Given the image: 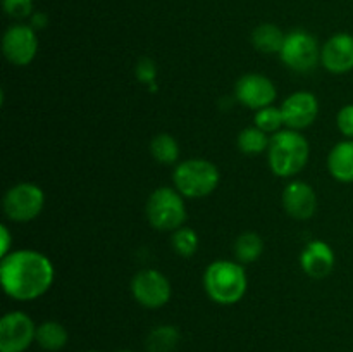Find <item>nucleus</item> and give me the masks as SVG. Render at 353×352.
I'll return each instance as SVG.
<instances>
[{
    "instance_id": "1",
    "label": "nucleus",
    "mask_w": 353,
    "mask_h": 352,
    "mask_svg": "<svg viewBox=\"0 0 353 352\" xmlns=\"http://www.w3.org/2000/svg\"><path fill=\"white\" fill-rule=\"evenodd\" d=\"M55 268L50 259L38 251L19 248L0 261V283L7 297L17 302L40 299L50 290Z\"/></svg>"
},
{
    "instance_id": "2",
    "label": "nucleus",
    "mask_w": 353,
    "mask_h": 352,
    "mask_svg": "<svg viewBox=\"0 0 353 352\" xmlns=\"http://www.w3.org/2000/svg\"><path fill=\"white\" fill-rule=\"evenodd\" d=\"M203 289L219 306H233L247 293V271L238 261H214L203 273Z\"/></svg>"
},
{
    "instance_id": "3",
    "label": "nucleus",
    "mask_w": 353,
    "mask_h": 352,
    "mask_svg": "<svg viewBox=\"0 0 353 352\" xmlns=\"http://www.w3.org/2000/svg\"><path fill=\"white\" fill-rule=\"evenodd\" d=\"M310 145L300 131L281 130L271 137L268 162L271 171L279 178H292L307 166Z\"/></svg>"
},
{
    "instance_id": "4",
    "label": "nucleus",
    "mask_w": 353,
    "mask_h": 352,
    "mask_svg": "<svg viewBox=\"0 0 353 352\" xmlns=\"http://www.w3.org/2000/svg\"><path fill=\"white\" fill-rule=\"evenodd\" d=\"M172 182L183 197L203 199L219 186L221 173L217 166L207 159H186L174 168Z\"/></svg>"
},
{
    "instance_id": "5",
    "label": "nucleus",
    "mask_w": 353,
    "mask_h": 352,
    "mask_svg": "<svg viewBox=\"0 0 353 352\" xmlns=\"http://www.w3.org/2000/svg\"><path fill=\"white\" fill-rule=\"evenodd\" d=\"M185 197L171 186H159L150 193L147 200V219L155 230L176 231L185 224L188 211L185 206Z\"/></svg>"
},
{
    "instance_id": "6",
    "label": "nucleus",
    "mask_w": 353,
    "mask_h": 352,
    "mask_svg": "<svg viewBox=\"0 0 353 352\" xmlns=\"http://www.w3.org/2000/svg\"><path fill=\"white\" fill-rule=\"evenodd\" d=\"M3 213L14 223H30L37 219L45 207V193L37 183L23 182L10 186L2 200Z\"/></svg>"
},
{
    "instance_id": "7",
    "label": "nucleus",
    "mask_w": 353,
    "mask_h": 352,
    "mask_svg": "<svg viewBox=\"0 0 353 352\" xmlns=\"http://www.w3.org/2000/svg\"><path fill=\"white\" fill-rule=\"evenodd\" d=\"M279 57L292 71L309 72L321 61V48L316 37L309 31L293 30L286 35Z\"/></svg>"
},
{
    "instance_id": "8",
    "label": "nucleus",
    "mask_w": 353,
    "mask_h": 352,
    "mask_svg": "<svg viewBox=\"0 0 353 352\" xmlns=\"http://www.w3.org/2000/svg\"><path fill=\"white\" fill-rule=\"evenodd\" d=\"M37 342V324L23 311H10L0 320V352H26Z\"/></svg>"
},
{
    "instance_id": "9",
    "label": "nucleus",
    "mask_w": 353,
    "mask_h": 352,
    "mask_svg": "<svg viewBox=\"0 0 353 352\" xmlns=\"http://www.w3.org/2000/svg\"><path fill=\"white\" fill-rule=\"evenodd\" d=\"M131 293L140 306L159 309L171 299V283L159 269H141L131 280Z\"/></svg>"
},
{
    "instance_id": "10",
    "label": "nucleus",
    "mask_w": 353,
    "mask_h": 352,
    "mask_svg": "<svg viewBox=\"0 0 353 352\" xmlns=\"http://www.w3.org/2000/svg\"><path fill=\"white\" fill-rule=\"evenodd\" d=\"M37 30L30 24H12L2 37L3 57L14 66H28L38 54Z\"/></svg>"
},
{
    "instance_id": "11",
    "label": "nucleus",
    "mask_w": 353,
    "mask_h": 352,
    "mask_svg": "<svg viewBox=\"0 0 353 352\" xmlns=\"http://www.w3.org/2000/svg\"><path fill=\"white\" fill-rule=\"evenodd\" d=\"M234 97L241 106L259 110L274 104L278 90L268 76L248 72L241 76L234 85Z\"/></svg>"
},
{
    "instance_id": "12",
    "label": "nucleus",
    "mask_w": 353,
    "mask_h": 352,
    "mask_svg": "<svg viewBox=\"0 0 353 352\" xmlns=\"http://www.w3.org/2000/svg\"><path fill=\"white\" fill-rule=\"evenodd\" d=\"M283 119H285V126L288 130L302 131L314 124L319 114V100L314 93L310 92H300L292 93L286 97L285 102L281 106Z\"/></svg>"
},
{
    "instance_id": "13",
    "label": "nucleus",
    "mask_w": 353,
    "mask_h": 352,
    "mask_svg": "<svg viewBox=\"0 0 353 352\" xmlns=\"http://www.w3.org/2000/svg\"><path fill=\"white\" fill-rule=\"evenodd\" d=\"M321 64L333 75L353 71V35L336 33L321 48Z\"/></svg>"
},
{
    "instance_id": "14",
    "label": "nucleus",
    "mask_w": 353,
    "mask_h": 352,
    "mask_svg": "<svg viewBox=\"0 0 353 352\" xmlns=\"http://www.w3.org/2000/svg\"><path fill=\"white\" fill-rule=\"evenodd\" d=\"M283 207L293 219H310L317 211V195L309 183L302 179H293L285 186Z\"/></svg>"
},
{
    "instance_id": "15",
    "label": "nucleus",
    "mask_w": 353,
    "mask_h": 352,
    "mask_svg": "<svg viewBox=\"0 0 353 352\" xmlns=\"http://www.w3.org/2000/svg\"><path fill=\"white\" fill-rule=\"evenodd\" d=\"M336 255L331 245L324 240H312L300 254V266L310 278H326L333 273Z\"/></svg>"
},
{
    "instance_id": "16",
    "label": "nucleus",
    "mask_w": 353,
    "mask_h": 352,
    "mask_svg": "<svg viewBox=\"0 0 353 352\" xmlns=\"http://www.w3.org/2000/svg\"><path fill=\"white\" fill-rule=\"evenodd\" d=\"M327 171L336 182L353 183V140H341L327 155Z\"/></svg>"
},
{
    "instance_id": "17",
    "label": "nucleus",
    "mask_w": 353,
    "mask_h": 352,
    "mask_svg": "<svg viewBox=\"0 0 353 352\" xmlns=\"http://www.w3.org/2000/svg\"><path fill=\"white\" fill-rule=\"evenodd\" d=\"M69 333L59 321H43L37 326V344L47 352H59L68 345Z\"/></svg>"
},
{
    "instance_id": "18",
    "label": "nucleus",
    "mask_w": 353,
    "mask_h": 352,
    "mask_svg": "<svg viewBox=\"0 0 353 352\" xmlns=\"http://www.w3.org/2000/svg\"><path fill=\"white\" fill-rule=\"evenodd\" d=\"M286 35L276 24H259L252 33V43L262 54H279L285 43Z\"/></svg>"
},
{
    "instance_id": "19",
    "label": "nucleus",
    "mask_w": 353,
    "mask_h": 352,
    "mask_svg": "<svg viewBox=\"0 0 353 352\" xmlns=\"http://www.w3.org/2000/svg\"><path fill=\"white\" fill-rule=\"evenodd\" d=\"M179 330L172 324H159L147 335V352H172L179 344Z\"/></svg>"
},
{
    "instance_id": "20",
    "label": "nucleus",
    "mask_w": 353,
    "mask_h": 352,
    "mask_svg": "<svg viewBox=\"0 0 353 352\" xmlns=\"http://www.w3.org/2000/svg\"><path fill=\"white\" fill-rule=\"evenodd\" d=\"M234 255L241 264H252L257 261L264 252V240L255 231H245L234 242Z\"/></svg>"
},
{
    "instance_id": "21",
    "label": "nucleus",
    "mask_w": 353,
    "mask_h": 352,
    "mask_svg": "<svg viewBox=\"0 0 353 352\" xmlns=\"http://www.w3.org/2000/svg\"><path fill=\"white\" fill-rule=\"evenodd\" d=\"M150 154L159 164L172 166L179 159V144L172 135L159 133L150 141Z\"/></svg>"
},
{
    "instance_id": "22",
    "label": "nucleus",
    "mask_w": 353,
    "mask_h": 352,
    "mask_svg": "<svg viewBox=\"0 0 353 352\" xmlns=\"http://www.w3.org/2000/svg\"><path fill=\"white\" fill-rule=\"evenodd\" d=\"M236 144L245 155H259L262 152H268L271 137L254 124L240 131Z\"/></svg>"
},
{
    "instance_id": "23",
    "label": "nucleus",
    "mask_w": 353,
    "mask_h": 352,
    "mask_svg": "<svg viewBox=\"0 0 353 352\" xmlns=\"http://www.w3.org/2000/svg\"><path fill=\"white\" fill-rule=\"evenodd\" d=\"M172 251L181 257H192L196 251H199V235L193 228L181 226L176 231H172Z\"/></svg>"
},
{
    "instance_id": "24",
    "label": "nucleus",
    "mask_w": 353,
    "mask_h": 352,
    "mask_svg": "<svg viewBox=\"0 0 353 352\" xmlns=\"http://www.w3.org/2000/svg\"><path fill=\"white\" fill-rule=\"evenodd\" d=\"M255 126L261 128L268 135H274L281 131V128L285 126L281 107H276L272 104V106L264 107V109L255 110Z\"/></svg>"
},
{
    "instance_id": "25",
    "label": "nucleus",
    "mask_w": 353,
    "mask_h": 352,
    "mask_svg": "<svg viewBox=\"0 0 353 352\" xmlns=\"http://www.w3.org/2000/svg\"><path fill=\"white\" fill-rule=\"evenodd\" d=\"M134 75H137L138 81L147 85L150 90H157V86L154 85L155 79H157V66H155V62L150 57H141L137 62Z\"/></svg>"
},
{
    "instance_id": "26",
    "label": "nucleus",
    "mask_w": 353,
    "mask_h": 352,
    "mask_svg": "<svg viewBox=\"0 0 353 352\" xmlns=\"http://www.w3.org/2000/svg\"><path fill=\"white\" fill-rule=\"evenodd\" d=\"M3 12L12 19H26L33 16V0H2Z\"/></svg>"
},
{
    "instance_id": "27",
    "label": "nucleus",
    "mask_w": 353,
    "mask_h": 352,
    "mask_svg": "<svg viewBox=\"0 0 353 352\" xmlns=\"http://www.w3.org/2000/svg\"><path fill=\"white\" fill-rule=\"evenodd\" d=\"M336 126L345 138L353 140V104H347L338 110Z\"/></svg>"
},
{
    "instance_id": "28",
    "label": "nucleus",
    "mask_w": 353,
    "mask_h": 352,
    "mask_svg": "<svg viewBox=\"0 0 353 352\" xmlns=\"http://www.w3.org/2000/svg\"><path fill=\"white\" fill-rule=\"evenodd\" d=\"M12 242L14 238L12 235H10V230L6 226V224H2V226H0V255H2V257H6L9 252H12L10 251Z\"/></svg>"
},
{
    "instance_id": "29",
    "label": "nucleus",
    "mask_w": 353,
    "mask_h": 352,
    "mask_svg": "<svg viewBox=\"0 0 353 352\" xmlns=\"http://www.w3.org/2000/svg\"><path fill=\"white\" fill-rule=\"evenodd\" d=\"M30 26L33 28V30H43V28H47L48 24V17L45 12H33V16L30 17Z\"/></svg>"
},
{
    "instance_id": "30",
    "label": "nucleus",
    "mask_w": 353,
    "mask_h": 352,
    "mask_svg": "<svg viewBox=\"0 0 353 352\" xmlns=\"http://www.w3.org/2000/svg\"><path fill=\"white\" fill-rule=\"evenodd\" d=\"M119 352H133V351H119Z\"/></svg>"
},
{
    "instance_id": "31",
    "label": "nucleus",
    "mask_w": 353,
    "mask_h": 352,
    "mask_svg": "<svg viewBox=\"0 0 353 352\" xmlns=\"http://www.w3.org/2000/svg\"><path fill=\"white\" fill-rule=\"evenodd\" d=\"M86 352H99V351H86Z\"/></svg>"
}]
</instances>
